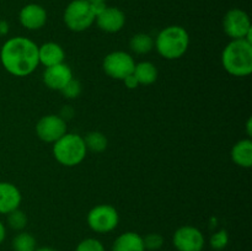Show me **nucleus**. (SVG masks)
I'll return each instance as SVG.
<instances>
[{"mask_svg":"<svg viewBox=\"0 0 252 251\" xmlns=\"http://www.w3.org/2000/svg\"><path fill=\"white\" fill-rule=\"evenodd\" d=\"M129 47L134 53L147 54L154 47V39L147 33H137L130 38Z\"/></svg>","mask_w":252,"mask_h":251,"instance_id":"obj_19","label":"nucleus"},{"mask_svg":"<svg viewBox=\"0 0 252 251\" xmlns=\"http://www.w3.org/2000/svg\"><path fill=\"white\" fill-rule=\"evenodd\" d=\"M112 251H145L143 238L134 231L121 234L113 243Z\"/></svg>","mask_w":252,"mask_h":251,"instance_id":"obj_16","label":"nucleus"},{"mask_svg":"<svg viewBox=\"0 0 252 251\" xmlns=\"http://www.w3.org/2000/svg\"><path fill=\"white\" fill-rule=\"evenodd\" d=\"M223 66L234 76H248L252 71V43L243 39H233L221 54Z\"/></svg>","mask_w":252,"mask_h":251,"instance_id":"obj_2","label":"nucleus"},{"mask_svg":"<svg viewBox=\"0 0 252 251\" xmlns=\"http://www.w3.org/2000/svg\"><path fill=\"white\" fill-rule=\"evenodd\" d=\"M86 149L95 153H101L107 148V138L101 132H90L84 138Z\"/></svg>","mask_w":252,"mask_h":251,"instance_id":"obj_20","label":"nucleus"},{"mask_svg":"<svg viewBox=\"0 0 252 251\" xmlns=\"http://www.w3.org/2000/svg\"><path fill=\"white\" fill-rule=\"evenodd\" d=\"M20 22L27 30H39L47 21V12L41 5L29 4L20 11Z\"/></svg>","mask_w":252,"mask_h":251,"instance_id":"obj_13","label":"nucleus"},{"mask_svg":"<svg viewBox=\"0 0 252 251\" xmlns=\"http://www.w3.org/2000/svg\"><path fill=\"white\" fill-rule=\"evenodd\" d=\"M133 75L138 80L139 85H150L158 79V69L150 62H140L135 64Z\"/></svg>","mask_w":252,"mask_h":251,"instance_id":"obj_18","label":"nucleus"},{"mask_svg":"<svg viewBox=\"0 0 252 251\" xmlns=\"http://www.w3.org/2000/svg\"><path fill=\"white\" fill-rule=\"evenodd\" d=\"M231 159L238 166L251 167L252 165V142L251 139H243L236 143L231 149Z\"/></svg>","mask_w":252,"mask_h":251,"instance_id":"obj_17","label":"nucleus"},{"mask_svg":"<svg viewBox=\"0 0 252 251\" xmlns=\"http://www.w3.org/2000/svg\"><path fill=\"white\" fill-rule=\"evenodd\" d=\"M229 236L225 230H219L211 238V246L216 250H221L228 245Z\"/></svg>","mask_w":252,"mask_h":251,"instance_id":"obj_26","label":"nucleus"},{"mask_svg":"<svg viewBox=\"0 0 252 251\" xmlns=\"http://www.w3.org/2000/svg\"><path fill=\"white\" fill-rule=\"evenodd\" d=\"M5 236H6V229H5V225L1 223V220H0V244L4 241Z\"/></svg>","mask_w":252,"mask_h":251,"instance_id":"obj_29","label":"nucleus"},{"mask_svg":"<svg viewBox=\"0 0 252 251\" xmlns=\"http://www.w3.org/2000/svg\"><path fill=\"white\" fill-rule=\"evenodd\" d=\"M95 20L100 30L107 33H116L121 31L126 24V16L122 10L113 6H106Z\"/></svg>","mask_w":252,"mask_h":251,"instance_id":"obj_11","label":"nucleus"},{"mask_svg":"<svg viewBox=\"0 0 252 251\" xmlns=\"http://www.w3.org/2000/svg\"><path fill=\"white\" fill-rule=\"evenodd\" d=\"M90 4H95V2H105L106 0H88Z\"/></svg>","mask_w":252,"mask_h":251,"instance_id":"obj_32","label":"nucleus"},{"mask_svg":"<svg viewBox=\"0 0 252 251\" xmlns=\"http://www.w3.org/2000/svg\"><path fill=\"white\" fill-rule=\"evenodd\" d=\"M61 93L66 98H76L81 94V84L73 78L62 89Z\"/></svg>","mask_w":252,"mask_h":251,"instance_id":"obj_25","label":"nucleus"},{"mask_svg":"<svg viewBox=\"0 0 252 251\" xmlns=\"http://www.w3.org/2000/svg\"><path fill=\"white\" fill-rule=\"evenodd\" d=\"M103 70L110 78L123 80L134 71V59L129 53L123 51H116L107 54L103 59Z\"/></svg>","mask_w":252,"mask_h":251,"instance_id":"obj_7","label":"nucleus"},{"mask_svg":"<svg viewBox=\"0 0 252 251\" xmlns=\"http://www.w3.org/2000/svg\"><path fill=\"white\" fill-rule=\"evenodd\" d=\"M65 53L64 49L56 42H47L38 47V61L46 68L64 63Z\"/></svg>","mask_w":252,"mask_h":251,"instance_id":"obj_15","label":"nucleus"},{"mask_svg":"<svg viewBox=\"0 0 252 251\" xmlns=\"http://www.w3.org/2000/svg\"><path fill=\"white\" fill-rule=\"evenodd\" d=\"M14 251H34L36 250V239L30 233L22 231L17 234L12 240Z\"/></svg>","mask_w":252,"mask_h":251,"instance_id":"obj_21","label":"nucleus"},{"mask_svg":"<svg viewBox=\"0 0 252 251\" xmlns=\"http://www.w3.org/2000/svg\"><path fill=\"white\" fill-rule=\"evenodd\" d=\"M0 61L7 73L14 76H27L38 66V46L26 37L9 38L1 47Z\"/></svg>","mask_w":252,"mask_h":251,"instance_id":"obj_1","label":"nucleus"},{"mask_svg":"<svg viewBox=\"0 0 252 251\" xmlns=\"http://www.w3.org/2000/svg\"><path fill=\"white\" fill-rule=\"evenodd\" d=\"M9 32V24L5 20H0V34H6Z\"/></svg>","mask_w":252,"mask_h":251,"instance_id":"obj_28","label":"nucleus"},{"mask_svg":"<svg viewBox=\"0 0 252 251\" xmlns=\"http://www.w3.org/2000/svg\"><path fill=\"white\" fill-rule=\"evenodd\" d=\"M252 120L251 118H249V121H248V123H246V128H248V134H249V137H251V134H252V132H251V127H252Z\"/></svg>","mask_w":252,"mask_h":251,"instance_id":"obj_30","label":"nucleus"},{"mask_svg":"<svg viewBox=\"0 0 252 251\" xmlns=\"http://www.w3.org/2000/svg\"><path fill=\"white\" fill-rule=\"evenodd\" d=\"M75 251H105V248L97 239L88 238L79 243Z\"/></svg>","mask_w":252,"mask_h":251,"instance_id":"obj_23","label":"nucleus"},{"mask_svg":"<svg viewBox=\"0 0 252 251\" xmlns=\"http://www.w3.org/2000/svg\"><path fill=\"white\" fill-rule=\"evenodd\" d=\"M7 223L14 230H22L27 224V217L24 212L17 208L7 214Z\"/></svg>","mask_w":252,"mask_h":251,"instance_id":"obj_22","label":"nucleus"},{"mask_svg":"<svg viewBox=\"0 0 252 251\" xmlns=\"http://www.w3.org/2000/svg\"><path fill=\"white\" fill-rule=\"evenodd\" d=\"M36 133L43 142L54 143L66 133V122L61 116H44L37 122Z\"/></svg>","mask_w":252,"mask_h":251,"instance_id":"obj_9","label":"nucleus"},{"mask_svg":"<svg viewBox=\"0 0 252 251\" xmlns=\"http://www.w3.org/2000/svg\"><path fill=\"white\" fill-rule=\"evenodd\" d=\"M123 83H125V85L127 86L128 89H135L138 88V85H139V83H138V80L135 79V76L133 75V74H130V75H128L127 78L123 79Z\"/></svg>","mask_w":252,"mask_h":251,"instance_id":"obj_27","label":"nucleus"},{"mask_svg":"<svg viewBox=\"0 0 252 251\" xmlns=\"http://www.w3.org/2000/svg\"><path fill=\"white\" fill-rule=\"evenodd\" d=\"M73 79V73L65 63L48 66L43 73V81L52 90L61 91Z\"/></svg>","mask_w":252,"mask_h":251,"instance_id":"obj_12","label":"nucleus"},{"mask_svg":"<svg viewBox=\"0 0 252 251\" xmlns=\"http://www.w3.org/2000/svg\"><path fill=\"white\" fill-rule=\"evenodd\" d=\"M95 14L88 0H73L64 11V22L74 32L88 30L95 22Z\"/></svg>","mask_w":252,"mask_h":251,"instance_id":"obj_5","label":"nucleus"},{"mask_svg":"<svg viewBox=\"0 0 252 251\" xmlns=\"http://www.w3.org/2000/svg\"><path fill=\"white\" fill-rule=\"evenodd\" d=\"M143 244H144L145 250H159L164 244V238L158 233L148 234L143 238Z\"/></svg>","mask_w":252,"mask_h":251,"instance_id":"obj_24","label":"nucleus"},{"mask_svg":"<svg viewBox=\"0 0 252 251\" xmlns=\"http://www.w3.org/2000/svg\"><path fill=\"white\" fill-rule=\"evenodd\" d=\"M120 216L115 207L110 204H98L88 214V224L94 231L106 234L117 228Z\"/></svg>","mask_w":252,"mask_h":251,"instance_id":"obj_6","label":"nucleus"},{"mask_svg":"<svg viewBox=\"0 0 252 251\" xmlns=\"http://www.w3.org/2000/svg\"><path fill=\"white\" fill-rule=\"evenodd\" d=\"M189 37L181 26H169L159 32L154 46L158 53L165 59H179L189 49Z\"/></svg>","mask_w":252,"mask_h":251,"instance_id":"obj_3","label":"nucleus"},{"mask_svg":"<svg viewBox=\"0 0 252 251\" xmlns=\"http://www.w3.org/2000/svg\"><path fill=\"white\" fill-rule=\"evenodd\" d=\"M21 192L10 182H0V214H9L19 208Z\"/></svg>","mask_w":252,"mask_h":251,"instance_id":"obj_14","label":"nucleus"},{"mask_svg":"<svg viewBox=\"0 0 252 251\" xmlns=\"http://www.w3.org/2000/svg\"><path fill=\"white\" fill-rule=\"evenodd\" d=\"M223 29L231 39H243L252 29L250 17L240 9H231L223 19Z\"/></svg>","mask_w":252,"mask_h":251,"instance_id":"obj_8","label":"nucleus"},{"mask_svg":"<svg viewBox=\"0 0 252 251\" xmlns=\"http://www.w3.org/2000/svg\"><path fill=\"white\" fill-rule=\"evenodd\" d=\"M34 251H56V250L51 248H39V249H36Z\"/></svg>","mask_w":252,"mask_h":251,"instance_id":"obj_31","label":"nucleus"},{"mask_svg":"<svg viewBox=\"0 0 252 251\" xmlns=\"http://www.w3.org/2000/svg\"><path fill=\"white\" fill-rule=\"evenodd\" d=\"M85 140L75 133H65L53 143V155L59 164L64 166H76L86 157Z\"/></svg>","mask_w":252,"mask_h":251,"instance_id":"obj_4","label":"nucleus"},{"mask_svg":"<svg viewBox=\"0 0 252 251\" xmlns=\"http://www.w3.org/2000/svg\"><path fill=\"white\" fill-rule=\"evenodd\" d=\"M174 245L179 251H202L204 248V236L199 229L185 225L174 234Z\"/></svg>","mask_w":252,"mask_h":251,"instance_id":"obj_10","label":"nucleus"}]
</instances>
